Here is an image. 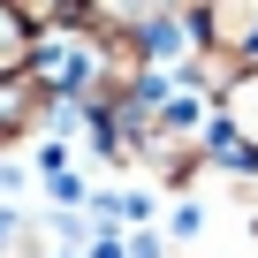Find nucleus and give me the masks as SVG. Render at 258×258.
<instances>
[{"instance_id": "f257e3e1", "label": "nucleus", "mask_w": 258, "mask_h": 258, "mask_svg": "<svg viewBox=\"0 0 258 258\" xmlns=\"http://www.w3.org/2000/svg\"><path fill=\"white\" fill-rule=\"evenodd\" d=\"M205 46L228 61H258V0H205Z\"/></svg>"}, {"instance_id": "f03ea898", "label": "nucleus", "mask_w": 258, "mask_h": 258, "mask_svg": "<svg viewBox=\"0 0 258 258\" xmlns=\"http://www.w3.org/2000/svg\"><path fill=\"white\" fill-rule=\"evenodd\" d=\"M38 114H46V84H38V76H23V69H16V76H0V145L23 137Z\"/></svg>"}, {"instance_id": "7ed1b4c3", "label": "nucleus", "mask_w": 258, "mask_h": 258, "mask_svg": "<svg viewBox=\"0 0 258 258\" xmlns=\"http://www.w3.org/2000/svg\"><path fill=\"white\" fill-rule=\"evenodd\" d=\"M99 8H106L121 31H152V23H167V16L182 8V0H99Z\"/></svg>"}, {"instance_id": "20e7f679", "label": "nucleus", "mask_w": 258, "mask_h": 258, "mask_svg": "<svg viewBox=\"0 0 258 258\" xmlns=\"http://www.w3.org/2000/svg\"><path fill=\"white\" fill-rule=\"evenodd\" d=\"M23 61H31V23L8 8V0H0V76H16Z\"/></svg>"}, {"instance_id": "39448f33", "label": "nucleus", "mask_w": 258, "mask_h": 258, "mask_svg": "<svg viewBox=\"0 0 258 258\" xmlns=\"http://www.w3.org/2000/svg\"><path fill=\"white\" fill-rule=\"evenodd\" d=\"M235 114H243V129H250V137H258V84H243V91H235Z\"/></svg>"}]
</instances>
